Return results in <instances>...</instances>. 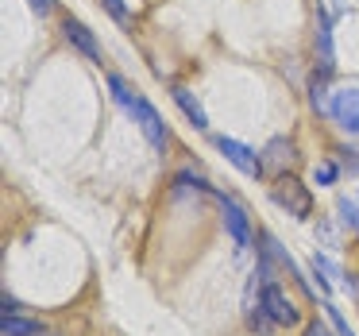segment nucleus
<instances>
[{
  "instance_id": "nucleus-1",
  "label": "nucleus",
  "mask_w": 359,
  "mask_h": 336,
  "mask_svg": "<svg viewBox=\"0 0 359 336\" xmlns=\"http://www.w3.org/2000/svg\"><path fill=\"white\" fill-rule=\"evenodd\" d=\"M271 197H274V205H278V209L290 213V217H297V220L313 217L309 186H302L294 174H278V178H274V186H271Z\"/></svg>"
},
{
  "instance_id": "nucleus-2",
  "label": "nucleus",
  "mask_w": 359,
  "mask_h": 336,
  "mask_svg": "<svg viewBox=\"0 0 359 336\" xmlns=\"http://www.w3.org/2000/svg\"><path fill=\"white\" fill-rule=\"evenodd\" d=\"M263 309L271 313L274 325H286V328L302 325V309H297V305L290 302L286 290H282L278 282H266V286H263Z\"/></svg>"
},
{
  "instance_id": "nucleus-3",
  "label": "nucleus",
  "mask_w": 359,
  "mask_h": 336,
  "mask_svg": "<svg viewBox=\"0 0 359 336\" xmlns=\"http://www.w3.org/2000/svg\"><path fill=\"white\" fill-rule=\"evenodd\" d=\"M217 151H220V155H224V159H228V163H232L240 174H248V178H259V174L266 170L263 159H259L255 151L243 147V143H236V140H228V135H220V140H217Z\"/></svg>"
},
{
  "instance_id": "nucleus-4",
  "label": "nucleus",
  "mask_w": 359,
  "mask_h": 336,
  "mask_svg": "<svg viewBox=\"0 0 359 336\" xmlns=\"http://www.w3.org/2000/svg\"><path fill=\"white\" fill-rule=\"evenodd\" d=\"M328 112H332V120L348 135H359V89L355 86L340 89V93L332 97V105H328Z\"/></svg>"
},
{
  "instance_id": "nucleus-5",
  "label": "nucleus",
  "mask_w": 359,
  "mask_h": 336,
  "mask_svg": "<svg viewBox=\"0 0 359 336\" xmlns=\"http://www.w3.org/2000/svg\"><path fill=\"white\" fill-rule=\"evenodd\" d=\"M128 112L135 116V124H140V132L147 135V143H151V147H155V151H163V147H166V128H163V120H158V112L151 109V105L143 101V97H135V105H132Z\"/></svg>"
},
{
  "instance_id": "nucleus-6",
  "label": "nucleus",
  "mask_w": 359,
  "mask_h": 336,
  "mask_svg": "<svg viewBox=\"0 0 359 336\" xmlns=\"http://www.w3.org/2000/svg\"><path fill=\"white\" fill-rule=\"evenodd\" d=\"M220 213H224V228H228V236L236 240V248L248 251V248H251V224H248V213H243L240 205L232 201V197H220Z\"/></svg>"
},
{
  "instance_id": "nucleus-7",
  "label": "nucleus",
  "mask_w": 359,
  "mask_h": 336,
  "mask_svg": "<svg viewBox=\"0 0 359 336\" xmlns=\"http://www.w3.org/2000/svg\"><path fill=\"white\" fill-rule=\"evenodd\" d=\"M62 35H66V43H70V47H78L86 58L101 62V43L93 39V32H89L81 20H70V16H66V20H62Z\"/></svg>"
},
{
  "instance_id": "nucleus-8",
  "label": "nucleus",
  "mask_w": 359,
  "mask_h": 336,
  "mask_svg": "<svg viewBox=\"0 0 359 336\" xmlns=\"http://www.w3.org/2000/svg\"><path fill=\"white\" fill-rule=\"evenodd\" d=\"M294 159H297V151L290 140H271L263 151V166L274 174H286V166H294Z\"/></svg>"
},
{
  "instance_id": "nucleus-9",
  "label": "nucleus",
  "mask_w": 359,
  "mask_h": 336,
  "mask_svg": "<svg viewBox=\"0 0 359 336\" xmlns=\"http://www.w3.org/2000/svg\"><path fill=\"white\" fill-rule=\"evenodd\" d=\"M170 97H174V105H178V109L186 112V120L197 128V132H205V128H209V116H205V109L197 105V97L189 93L186 86H174V89H170Z\"/></svg>"
},
{
  "instance_id": "nucleus-10",
  "label": "nucleus",
  "mask_w": 359,
  "mask_h": 336,
  "mask_svg": "<svg viewBox=\"0 0 359 336\" xmlns=\"http://www.w3.org/2000/svg\"><path fill=\"white\" fill-rule=\"evenodd\" d=\"M0 332H4V336H39V321L12 313V317H4V321H0Z\"/></svg>"
},
{
  "instance_id": "nucleus-11",
  "label": "nucleus",
  "mask_w": 359,
  "mask_h": 336,
  "mask_svg": "<svg viewBox=\"0 0 359 336\" xmlns=\"http://www.w3.org/2000/svg\"><path fill=\"white\" fill-rule=\"evenodd\" d=\"M317 43H320V74L328 78L336 62H332V39H328V20L325 16H320V24H317Z\"/></svg>"
},
{
  "instance_id": "nucleus-12",
  "label": "nucleus",
  "mask_w": 359,
  "mask_h": 336,
  "mask_svg": "<svg viewBox=\"0 0 359 336\" xmlns=\"http://www.w3.org/2000/svg\"><path fill=\"white\" fill-rule=\"evenodd\" d=\"M109 89H112V93H116V101L124 105V109H132V105H135V93H132V89H128V81L120 78V74H109Z\"/></svg>"
},
{
  "instance_id": "nucleus-13",
  "label": "nucleus",
  "mask_w": 359,
  "mask_h": 336,
  "mask_svg": "<svg viewBox=\"0 0 359 336\" xmlns=\"http://www.w3.org/2000/svg\"><path fill=\"white\" fill-rule=\"evenodd\" d=\"M336 213H340V224H344V228H359V209H355V201L340 197V201H336Z\"/></svg>"
},
{
  "instance_id": "nucleus-14",
  "label": "nucleus",
  "mask_w": 359,
  "mask_h": 336,
  "mask_svg": "<svg viewBox=\"0 0 359 336\" xmlns=\"http://www.w3.org/2000/svg\"><path fill=\"white\" fill-rule=\"evenodd\" d=\"M309 101H313V109L317 112H328V97H325V74H320V78H313V86H309Z\"/></svg>"
},
{
  "instance_id": "nucleus-15",
  "label": "nucleus",
  "mask_w": 359,
  "mask_h": 336,
  "mask_svg": "<svg viewBox=\"0 0 359 336\" xmlns=\"http://www.w3.org/2000/svg\"><path fill=\"white\" fill-rule=\"evenodd\" d=\"M101 4H104V8H109V16L116 20L120 27H128V24H132V12L124 8V0H101Z\"/></svg>"
},
{
  "instance_id": "nucleus-16",
  "label": "nucleus",
  "mask_w": 359,
  "mask_h": 336,
  "mask_svg": "<svg viewBox=\"0 0 359 336\" xmlns=\"http://www.w3.org/2000/svg\"><path fill=\"white\" fill-rule=\"evenodd\" d=\"M336 155H340V163L348 174H359V147H340Z\"/></svg>"
},
{
  "instance_id": "nucleus-17",
  "label": "nucleus",
  "mask_w": 359,
  "mask_h": 336,
  "mask_svg": "<svg viewBox=\"0 0 359 336\" xmlns=\"http://www.w3.org/2000/svg\"><path fill=\"white\" fill-rule=\"evenodd\" d=\"M325 313H328V321H332V328H336V336H355L348 328V321L340 317V309H336V305H325Z\"/></svg>"
},
{
  "instance_id": "nucleus-18",
  "label": "nucleus",
  "mask_w": 359,
  "mask_h": 336,
  "mask_svg": "<svg viewBox=\"0 0 359 336\" xmlns=\"http://www.w3.org/2000/svg\"><path fill=\"white\" fill-rule=\"evenodd\" d=\"M313 267H317L320 274H328V278H344V274H340V267H336L332 259H325V255H313Z\"/></svg>"
},
{
  "instance_id": "nucleus-19",
  "label": "nucleus",
  "mask_w": 359,
  "mask_h": 336,
  "mask_svg": "<svg viewBox=\"0 0 359 336\" xmlns=\"http://www.w3.org/2000/svg\"><path fill=\"white\" fill-rule=\"evenodd\" d=\"M336 174H340V170H336L332 163H320L317 170H313V178H317L320 186H332V182H336Z\"/></svg>"
},
{
  "instance_id": "nucleus-20",
  "label": "nucleus",
  "mask_w": 359,
  "mask_h": 336,
  "mask_svg": "<svg viewBox=\"0 0 359 336\" xmlns=\"http://www.w3.org/2000/svg\"><path fill=\"white\" fill-rule=\"evenodd\" d=\"M305 336H328V328L320 325V321H309V325H305Z\"/></svg>"
},
{
  "instance_id": "nucleus-21",
  "label": "nucleus",
  "mask_w": 359,
  "mask_h": 336,
  "mask_svg": "<svg viewBox=\"0 0 359 336\" xmlns=\"http://www.w3.org/2000/svg\"><path fill=\"white\" fill-rule=\"evenodd\" d=\"M27 4H32L35 12H43V16H47L50 8H55V0H27Z\"/></svg>"
}]
</instances>
